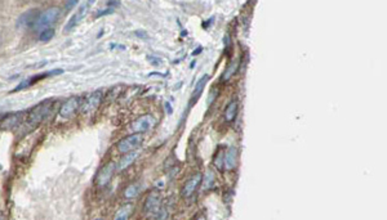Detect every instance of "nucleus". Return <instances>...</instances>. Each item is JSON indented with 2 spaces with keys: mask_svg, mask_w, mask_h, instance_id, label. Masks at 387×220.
Segmentation results:
<instances>
[{
  "mask_svg": "<svg viewBox=\"0 0 387 220\" xmlns=\"http://www.w3.org/2000/svg\"><path fill=\"white\" fill-rule=\"evenodd\" d=\"M52 108H53L52 100H45V102L39 103L38 106H35L34 108L30 111V114H28V126L35 127V126H38V125L42 124L43 121H44L45 119L49 116V114H51Z\"/></svg>",
  "mask_w": 387,
  "mask_h": 220,
  "instance_id": "nucleus-1",
  "label": "nucleus"
},
{
  "mask_svg": "<svg viewBox=\"0 0 387 220\" xmlns=\"http://www.w3.org/2000/svg\"><path fill=\"white\" fill-rule=\"evenodd\" d=\"M104 94L101 92H94L90 93L85 97L80 104V111L83 115H93L97 111V108L100 107L101 102H102Z\"/></svg>",
  "mask_w": 387,
  "mask_h": 220,
  "instance_id": "nucleus-2",
  "label": "nucleus"
},
{
  "mask_svg": "<svg viewBox=\"0 0 387 220\" xmlns=\"http://www.w3.org/2000/svg\"><path fill=\"white\" fill-rule=\"evenodd\" d=\"M59 16V8L53 7L49 8L47 11L43 12L42 14H39L36 21H35L34 28L38 30V31H42L44 28H47L49 24H52L53 22H55V20L58 18Z\"/></svg>",
  "mask_w": 387,
  "mask_h": 220,
  "instance_id": "nucleus-3",
  "label": "nucleus"
},
{
  "mask_svg": "<svg viewBox=\"0 0 387 220\" xmlns=\"http://www.w3.org/2000/svg\"><path fill=\"white\" fill-rule=\"evenodd\" d=\"M142 134L139 133H136V134L128 135V137L123 138L121 141L118 142L116 145V148L120 153H128L131 151H135L136 148H138L142 143Z\"/></svg>",
  "mask_w": 387,
  "mask_h": 220,
  "instance_id": "nucleus-4",
  "label": "nucleus"
},
{
  "mask_svg": "<svg viewBox=\"0 0 387 220\" xmlns=\"http://www.w3.org/2000/svg\"><path fill=\"white\" fill-rule=\"evenodd\" d=\"M39 141V134L38 133H30L28 135L22 139V142H20L17 149H16V156L17 157H22V156L30 155V152L32 151V148L35 147V145Z\"/></svg>",
  "mask_w": 387,
  "mask_h": 220,
  "instance_id": "nucleus-5",
  "label": "nucleus"
},
{
  "mask_svg": "<svg viewBox=\"0 0 387 220\" xmlns=\"http://www.w3.org/2000/svg\"><path fill=\"white\" fill-rule=\"evenodd\" d=\"M80 104H82V99L79 97H71L62 104L61 110H59V116L69 120L80 110Z\"/></svg>",
  "mask_w": 387,
  "mask_h": 220,
  "instance_id": "nucleus-6",
  "label": "nucleus"
},
{
  "mask_svg": "<svg viewBox=\"0 0 387 220\" xmlns=\"http://www.w3.org/2000/svg\"><path fill=\"white\" fill-rule=\"evenodd\" d=\"M115 169H116V164L114 162H109L104 168L101 169L98 174L96 176V184L98 187H105L108 186V183L110 182L112 176H114Z\"/></svg>",
  "mask_w": 387,
  "mask_h": 220,
  "instance_id": "nucleus-7",
  "label": "nucleus"
},
{
  "mask_svg": "<svg viewBox=\"0 0 387 220\" xmlns=\"http://www.w3.org/2000/svg\"><path fill=\"white\" fill-rule=\"evenodd\" d=\"M160 206H162V202H160V198L158 195H150V196L146 198L145 210L147 214L155 215V218H163L162 207Z\"/></svg>",
  "mask_w": 387,
  "mask_h": 220,
  "instance_id": "nucleus-8",
  "label": "nucleus"
},
{
  "mask_svg": "<svg viewBox=\"0 0 387 220\" xmlns=\"http://www.w3.org/2000/svg\"><path fill=\"white\" fill-rule=\"evenodd\" d=\"M22 117H24V115L20 114V112L5 115L0 122V129L1 130H13L17 126H20V124L22 122Z\"/></svg>",
  "mask_w": 387,
  "mask_h": 220,
  "instance_id": "nucleus-9",
  "label": "nucleus"
},
{
  "mask_svg": "<svg viewBox=\"0 0 387 220\" xmlns=\"http://www.w3.org/2000/svg\"><path fill=\"white\" fill-rule=\"evenodd\" d=\"M62 73L63 71H61V70H57V71H49V73H39V75L32 76V77H30V79L24 80L22 83L18 84V85L13 89V93H16V92H20V90L26 89V88L34 85V84H36L38 81H40V80L45 79V77H48V76L55 75V73Z\"/></svg>",
  "mask_w": 387,
  "mask_h": 220,
  "instance_id": "nucleus-10",
  "label": "nucleus"
},
{
  "mask_svg": "<svg viewBox=\"0 0 387 220\" xmlns=\"http://www.w3.org/2000/svg\"><path fill=\"white\" fill-rule=\"evenodd\" d=\"M201 179H203V175H201L200 172H197V174H195L193 178L189 179V180L185 183V186H183L182 188V192H181L182 197H185V198L190 197L191 195L196 191L197 187L200 186Z\"/></svg>",
  "mask_w": 387,
  "mask_h": 220,
  "instance_id": "nucleus-11",
  "label": "nucleus"
},
{
  "mask_svg": "<svg viewBox=\"0 0 387 220\" xmlns=\"http://www.w3.org/2000/svg\"><path fill=\"white\" fill-rule=\"evenodd\" d=\"M155 120L151 115H146V116L139 117L138 120H136L133 124H132V130L135 133H145L150 129V127L154 125Z\"/></svg>",
  "mask_w": 387,
  "mask_h": 220,
  "instance_id": "nucleus-12",
  "label": "nucleus"
},
{
  "mask_svg": "<svg viewBox=\"0 0 387 220\" xmlns=\"http://www.w3.org/2000/svg\"><path fill=\"white\" fill-rule=\"evenodd\" d=\"M36 18H38V12H36V9L25 12V13L21 14V17L18 18L17 28H28L30 26L34 27Z\"/></svg>",
  "mask_w": 387,
  "mask_h": 220,
  "instance_id": "nucleus-13",
  "label": "nucleus"
},
{
  "mask_svg": "<svg viewBox=\"0 0 387 220\" xmlns=\"http://www.w3.org/2000/svg\"><path fill=\"white\" fill-rule=\"evenodd\" d=\"M236 161H238V149L235 147H230L226 151V155H223V165L226 170L235 169Z\"/></svg>",
  "mask_w": 387,
  "mask_h": 220,
  "instance_id": "nucleus-14",
  "label": "nucleus"
},
{
  "mask_svg": "<svg viewBox=\"0 0 387 220\" xmlns=\"http://www.w3.org/2000/svg\"><path fill=\"white\" fill-rule=\"evenodd\" d=\"M208 79H209V76L208 75H204L203 77H201L199 81L196 83V86H195V89H194V93L193 96H191V99H190V103L194 104L195 102H196L199 98H200L201 93H203V90H204L205 88V84H207Z\"/></svg>",
  "mask_w": 387,
  "mask_h": 220,
  "instance_id": "nucleus-15",
  "label": "nucleus"
},
{
  "mask_svg": "<svg viewBox=\"0 0 387 220\" xmlns=\"http://www.w3.org/2000/svg\"><path fill=\"white\" fill-rule=\"evenodd\" d=\"M138 156L139 153L136 151H131L128 152V153H124V157L121 158L120 162H119V166H118L119 170H124V169L129 168V166L136 161V158L138 157Z\"/></svg>",
  "mask_w": 387,
  "mask_h": 220,
  "instance_id": "nucleus-16",
  "label": "nucleus"
},
{
  "mask_svg": "<svg viewBox=\"0 0 387 220\" xmlns=\"http://www.w3.org/2000/svg\"><path fill=\"white\" fill-rule=\"evenodd\" d=\"M84 14H85V7H82L79 11L73 14V17L70 18V21L67 22V24L65 26V31H70V30H73L76 24H79L80 20L84 17Z\"/></svg>",
  "mask_w": 387,
  "mask_h": 220,
  "instance_id": "nucleus-17",
  "label": "nucleus"
},
{
  "mask_svg": "<svg viewBox=\"0 0 387 220\" xmlns=\"http://www.w3.org/2000/svg\"><path fill=\"white\" fill-rule=\"evenodd\" d=\"M132 213H133V205L128 203V205H124V206H121L120 209H119L118 211H116L114 219H116V220L128 219V218L132 215Z\"/></svg>",
  "mask_w": 387,
  "mask_h": 220,
  "instance_id": "nucleus-18",
  "label": "nucleus"
},
{
  "mask_svg": "<svg viewBox=\"0 0 387 220\" xmlns=\"http://www.w3.org/2000/svg\"><path fill=\"white\" fill-rule=\"evenodd\" d=\"M236 115H238V102L236 100H231L230 104L227 106V108L225 110V119L226 121L231 122L235 120Z\"/></svg>",
  "mask_w": 387,
  "mask_h": 220,
  "instance_id": "nucleus-19",
  "label": "nucleus"
},
{
  "mask_svg": "<svg viewBox=\"0 0 387 220\" xmlns=\"http://www.w3.org/2000/svg\"><path fill=\"white\" fill-rule=\"evenodd\" d=\"M139 191H141V187L138 184H131L128 188L124 191V196L127 198H133V197L138 196Z\"/></svg>",
  "mask_w": 387,
  "mask_h": 220,
  "instance_id": "nucleus-20",
  "label": "nucleus"
},
{
  "mask_svg": "<svg viewBox=\"0 0 387 220\" xmlns=\"http://www.w3.org/2000/svg\"><path fill=\"white\" fill-rule=\"evenodd\" d=\"M55 36V30L53 28H44V30H42L40 31V35H39V39H40V42H49V40H52V38Z\"/></svg>",
  "mask_w": 387,
  "mask_h": 220,
  "instance_id": "nucleus-21",
  "label": "nucleus"
},
{
  "mask_svg": "<svg viewBox=\"0 0 387 220\" xmlns=\"http://www.w3.org/2000/svg\"><path fill=\"white\" fill-rule=\"evenodd\" d=\"M213 180H215V176H213V174H212V172H208L207 183H205L207 186H205V188H211L212 184H213Z\"/></svg>",
  "mask_w": 387,
  "mask_h": 220,
  "instance_id": "nucleus-22",
  "label": "nucleus"
},
{
  "mask_svg": "<svg viewBox=\"0 0 387 220\" xmlns=\"http://www.w3.org/2000/svg\"><path fill=\"white\" fill-rule=\"evenodd\" d=\"M78 1H79V0H69L67 4H66V9H71V8H74L76 4H78Z\"/></svg>",
  "mask_w": 387,
  "mask_h": 220,
  "instance_id": "nucleus-23",
  "label": "nucleus"
},
{
  "mask_svg": "<svg viewBox=\"0 0 387 220\" xmlns=\"http://www.w3.org/2000/svg\"><path fill=\"white\" fill-rule=\"evenodd\" d=\"M200 50H201V48H199V49H197V50H195V52H194V55L199 54V53H200Z\"/></svg>",
  "mask_w": 387,
  "mask_h": 220,
  "instance_id": "nucleus-24",
  "label": "nucleus"
},
{
  "mask_svg": "<svg viewBox=\"0 0 387 220\" xmlns=\"http://www.w3.org/2000/svg\"><path fill=\"white\" fill-rule=\"evenodd\" d=\"M94 1H96V0H88V3H89V4H93Z\"/></svg>",
  "mask_w": 387,
  "mask_h": 220,
  "instance_id": "nucleus-25",
  "label": "nucleus"
},
{
  "mask_svg": "<svg viewBox=\"0 0 387 220\" xmlns=\"http://www.w3.org/2000/svg\"><path fill=\"white\" fill-rule=\"evenodd\" d=\"M0 44H1V35H0Z\"/></svg>",
  "mask_w": 387,
  "mask_h": 220,
  "instance_id": "nucleus-26",
  "label": "nucleus"
}]
</instances>
